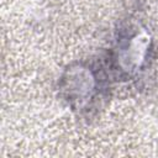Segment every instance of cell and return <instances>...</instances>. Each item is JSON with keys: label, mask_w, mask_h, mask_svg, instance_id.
<instances>
[{"label": "cell", "mask_w": 158, "mask_h": 158, "mask_svg": "<svg viewBox=\"0 0 158 158\" xmlns=\"http://www.w3.org/2000/svg\"><path fill=\"white\" fill-rule=\"evenodd\" d=\"M154 40L144 22L127 17L122 20L114 35L104 63L112 80H137L153 60Z\"/></svg>", "instance_id": "7a4b0ae2"}, {"label": "cell", "mask_w": 158, "mask_h": 158, "mask_svg": "<svg viewBox=\"0 0 158 158\" xmlns=\"http://www.w3.org/2000/svg\"><path fill=\"white\" fill-rule=\"evenodd\" d=\"M111 81L104 60H75L62 70L57 80V91L72 112L90 120L99 115L109 101Z\"/></svg>", "instance_id": "6da1fadb"}]
</instances>
